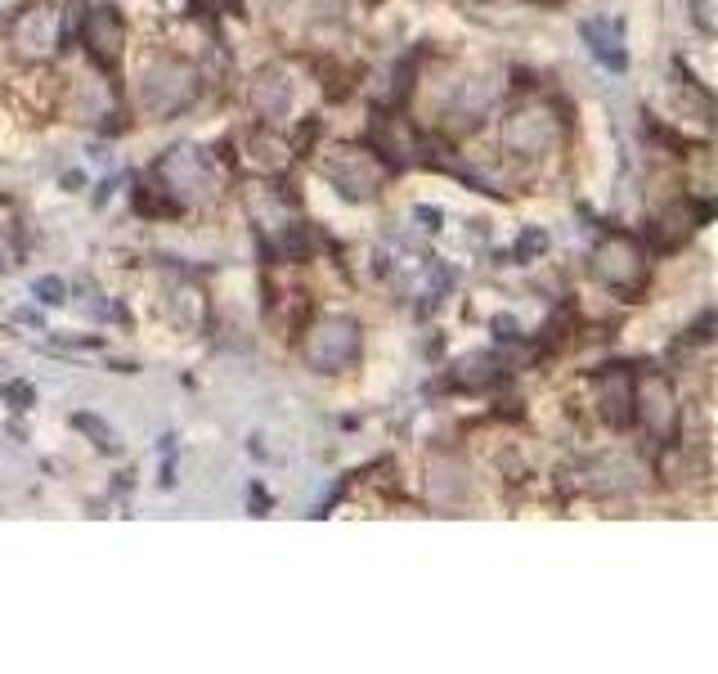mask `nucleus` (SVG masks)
Here are the masks:
<instances>
[{"label":"nucleus","mask_w":718,"mask_h":674,"mask_svg":"<svg viewBox=\"0 0 718 674\" xmlns=\"http://www.w3.org/2000/svg\"><path fill=\"white\" fill-rule=\"evenodd\" d=\"M5 400H14V409H27L32 405V387L27 383H10L5 387Z\"/></svg>","instance_id":"6ab92c4d"},{"label":"nucleus","mask_w":718,"mask_h":674,"mask_svg":"<svg viewBox=\"0 0 718 674\" xmlns=\"http://www.w3.org/2000/svg\"><path fill=\"white\" fill-rule=\"evenodd\" d=\"M72 428H76V432H86L95 450H108V454H117V432H113V428H104L95 414H72Z\"/></svg>","instance_id":"2eb2a0df"},{"label":"nucleus","mask_w":718,"mask_h":674,"mask_svg":"<svg viewBox=\"0 0 718 674\" xmlns=\"http://www.w3.org/2000/svg\"><path fill=\"white\" fill-rule=\"evenodd\" d=\"M417 221H427L432 230L440 225V212H436V207H417Z\"/></svg>","instance_id":"aec40b11"},{"label":"nucleus","mask_w":718,"mask_h":674,"mask_svg":"<svg viewBox=\"0 0 718 674\" xmlns=\"http://www.w3.org/2000/svg\"><path fill=\"white\" fill-rule=\"evenodd\" d=\"M498 373H503V360H498L494 351H476V356H468V360H458V369H454V387L481 392V387L494 383Z\"/></svg>","instance_id":"4468645a"},{"label":"nucleus","mask_w":718,"mask_h":674,"mask_svg":"<svg viewBox=\"0 0 718 674\" xmlns=\"http://www.w3.org/2000/svg\"><path fill=\"white\" fill-rule=\"evenodd\" d=\"M59 36H63L59 10H50L46 0H40V5H32V10L19 14V23H14V50L23 59H40V55H50L59 46Z\"/></svg>","instance_id":"9d476101"},{"label":"nucleus","mask_w":718,"mask_h":674,"mask_svg":"<svg viewBox=\"0 0 718 674\" xmlns=\"http://www.w3.org/2000/svg\"><path fill=\"white\" fill-rule=\"evenodd\" d=\"M202 91L198 81V68L193 63H180V59H149L140 68V108L153 113V117H176L185 113Z\"/></svg>","instance_id":"f257e3e1"},{"label":"nucleus","mask_w":718,"mask_h":674,"mask_svg":"<svg viewBox=\"0 0 718 674\" xmlns=\"http://www.w3.org/2000/svg\"><path fill=\"white\" fill-rule=\"evenodd\" d=\"M647 275H651V262H647V247L633 239V234H611L593 247V279L620 298H643L647 288Z\"/></svg>","instance_id":"20e7f679"},{"label":"nucleus","mask_w":718,"mask_h":674,"mask_svg":"<svg viewBox=\"0 0 718 674\" xmlns=\"http://www.w3.org/2000/svg\"><path fill=\"white\" fill-rule=\"evenodd\" d=\"M598 414L615 432H624L633 423V373L628 369H611L598 377Z\"/></svg>","instance_id":"f8f14e48"},{"label":"nucleus","mask_w":718,"mask_h":674,"mask_svg":"<svg viewBox=\"0 0 718 674\" xmlns=\"http://www.w3.org/2000/svg\"><path fill=\"white\" fill-rule=\"evenodd\" d=\"M32 292H36V298L46 302V306H59L68 288H63V279H36V288H32Z\"/></svg>","instance_id":"f3484780"},{"label":"nucleus","mask_w":718,"mask_h":674,"mask_svg":"<svg viewBox=\"0 0 718 674\" xmlns=\"http://www.w3.org/2000/svg\"><path fill=\"white\" fill-rule=\"evenodd\" d=\"M198 5H216V0H198Z\"/></svg>","instance_id":"412c9836"},{"label":"nucleus","mask_w":718,"mask_h":674,"mask_svg":"<svg viewBox=\"0 0 718 674\" xmlns=\"http://www.w3.org/2000/svg\"><path fill=\"white\" fill-rule=\"evenodd\" d=\"M76 36H81V46L91 50L95 63L113 68L121 59V46H126V23H121V14L113 5H91L86 14H81Z\"/></svg>","instance_id":"1a4fd4ad"},{"label":"nucleus","mask_w":718,"mask_h":674,"mask_svg":"<svg viewBox=\"0 0 718 674\" xmlns=\"http://www.w3.org/2000/svg\"><path fill=\"white\" fill-rule=\"evenodd\" d=\"M543 247H548V234H543V230H526V234H521V243H517V252H513V257H517V262H530V257H539Z\"/></svg>","instance_id":"dca6fc26"},{"label":"nucleus","mask_w":718,"mask_h":674,"mask_svg":"<svg viewBox=\"0 0 718 674\" xmlns=\"http://www.w3.org/2000/svg\"><path fill=\"white\" fill-rule=\"evenodd\" d=\"M692 19H696V27H701L705 36H714V27H718V19H714V0H692Z\"/></svg>","instance_id":"a211bd4d"},{"label":"nucleus","mask_w":718,"mask_h":674,"mask_svg":"<svg viewBox=\"0 0 718 674\" xmlns=\"http://www.w3.org/2000/svg\"><path fill=\"white\" fill-rule=\"evenodd\" d=\"M153 181L162 194H172L176 207H189V202H207L221 194V176L211 158L202 149H172L157 166H153Z\"/></svg>","instance_id":"7ed1b4c3"},{"label":"nucleus","mask_w":718,"mask_h":674,"mask_svg":"<svg viewBox=\"0 0 718 674\" xmlns=\"http://www.w3.org/2000/svg\"><path fill=\"white\" fill-rule=\"evenodd\" d=\"M543 5H562V0H543Z\"/></svg>","instance_id":"4be33fe9"},{"label":"nucleus","mask_w":718,"mask_h":674,"mask_svg":"<svg viewBox=\"0 0 718 674\" xmlns=\"http://www.w3.org/2000/svg\"><path fill=\"white\" fill-rule=\"evenodd\" d=\"M498 100V81L494 77H458L449 81V91L440 100V121L449 126V131H476L481 117L494 108Z\"/></svg>","instance_id":"6e6552de"},{"label":"nucleus","mask_w":718,"mask_h":674,"mask_svg":"<svg viewBox=\"0 0 718 674\" xmlns=\"http://www.w3.org/2000/svg\"><path fill=\"white\" fill-rule=\"evenodd\" d=\"M579 32H584V46L593 50V59H598V63H607L611 72H624V68H628L624 27H620L615 19H607V14H602V19H588Z\"/></svg>","instance_id":"ddd939ff"},{"label":"nucleus","mask_w":718,"mask_h":674,"mask_svg":"<svg viewBox=\"0 0 718 674\" xmlns=\"http://www.w3.org/2000/svg\"><path fill=\"white\" fill-rule=\"evenodd\" d=\"M247 104H251V113H257L266 126H279L287 117V108H292V77H287V68L270 63V68H261L257 77H251Z\"/></svg>","instance_id":"9b49d317"},{"label":"nucleus","mask_w":718,"mask_h":674,"mask_svg":"<svg viewBox=\"0 0 718 674\" xmlns=\"http://www.w3.org/2000/svg\"><path fill=\"white\" fill-rule=\"evenodd\" d=\"M302 356L315 373H342L360 360V324L351 315H323L310 324Z\"/></svg>","instance_id":"39448f33"},{"label":"nucleus","mask_w":718,"mask_h":674,"mask_svg":"<svg viewBox=\"0 0 718 674\" xmlns=\"http://www.w3.org/2000/svg\"><path fill=\"white\" fill-rule=\"evenodd\" d=\"M633 423H643V432L660 445L679 441L683 409H679V392H673V383L664 373L633 377Z\"/></svg>","instance_id":"423d86ee"},{"label":"nucleus","mask_w":718,"mask_h":674,"mask_svg":"<svg viewBox=\"0 0 718 674\" xmlns=\"http://www.w3.org/2000/svg\"><path fill=\"white\" fill-rule=\"evenodd\" d=\"M387 172H391V166L377 158L368 144H337V149H328L319 158V176L342 198H351V202L377 198V189L387 185Z\"/></svg>","instance_id":"f03ea898"},{"label":"nucleus","mask_w":718,"mask_h":674,"mask_svg":"<svg viewBox=\"0 0 718 674\" xmlns=\"http://www.w3.org/2000/svg\"><path fill=\"white\" fill-rule=\"evenodd\" d=\"M503 149L517 153V158H539L562 140V121L548 104H521L503 117Z\"/></svg>","instance_id":"0eeeda50"}]
</instances>
